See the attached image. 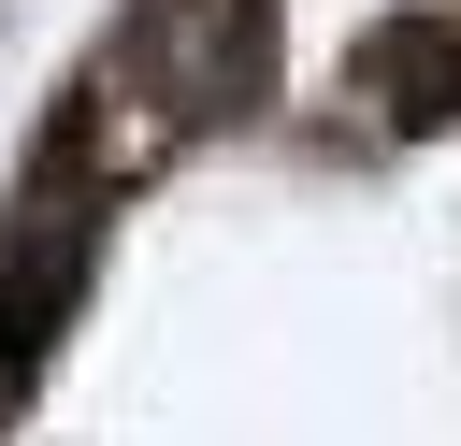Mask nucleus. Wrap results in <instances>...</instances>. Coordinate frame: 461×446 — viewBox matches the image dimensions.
Returning a JSON list of instances; mask_svg holds the SVG:
<instances>
[{
  "instance_id": "nucleus-1",
  "label": "nucleus",
  "mask_w": 461,
  "mask_h": 446,
  "mask_svg": "<svg viewBox=\"0 0 461 446\" xmlns=\"http://www.w3.org/2000/svg\"><path fill=\"white\" fill-rule=\"evenodd\" d=\"M259 86H274V0H130V29H115L101 72H86L101 115L130 101V129H115L130 173L173 158L202 115H245Z\"/></svg>"
},
{
  "instance_id": "nucleus-2",
  "label": "nucleus",
  "mask_w": 461,
  "mask_h": 446,
  "mask_svg": "<svg viewBox=\"0 0 461 446\" xmlns=\"http://www.w3.org/2000/svg\"><path fill=\"white\" fill-rule=\"evenodd\" d=\"M86 245H101V201L72 187V158H43V187H29L14 230H0V403L43 374L58 317L86 302Z\"/></svg>"
},
{
  "instance_id": "nucleus-3",
  "label": "nucleus",
  "mask_w": 461,
  "mask_h": 446,
  "mask_svg": "<svg viewBox=\"0 0 461 446\" xmlns=\"http://www.w3.org/2000/svg\"><path fill=\"white\" fill-rule=\"evenodd\" d=\"M346 101H360V129H389V144L447 129V115H461V14H375V29L346 43Z\"/></svg>"
}]
</instances>
